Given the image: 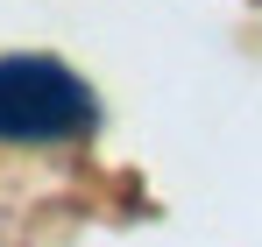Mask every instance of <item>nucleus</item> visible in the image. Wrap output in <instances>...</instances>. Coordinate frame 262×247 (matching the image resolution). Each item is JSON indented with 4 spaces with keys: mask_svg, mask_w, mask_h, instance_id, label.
Listing matches in <instances>:
<instances>
[{
    "mask_svg": "<svg viewBox=\"0 0 262 247\" xmlns=\"http://www.w3.org/2000/svg\"><path fill=\"white\" fill-rule=\"evenodd\" d=\"M99 127L92 85L57 57H0V141L7 149H57Z\"/></svg>",
    "mask_w": 262,
    "mask_h": 247,
    "instance_id": "nucleus-1",
    "label": "nucleus"
}]
</instances>
